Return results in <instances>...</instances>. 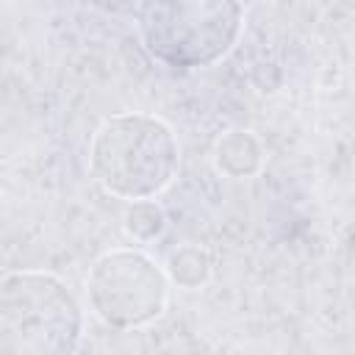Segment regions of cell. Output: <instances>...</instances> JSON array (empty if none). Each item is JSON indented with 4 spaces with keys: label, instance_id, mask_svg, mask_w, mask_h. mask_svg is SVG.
Instances as JSON below:
<instances>
[{
    "label": "cell",
    "instance_id": "7a4b0ae2",
    "mask_svg": "<svg viewBox=\"0 0 355 355\" xmlns=\"http://www.w3.org/2000/svg\"><path fill=\"white\" fill-rule=\"evenodd\" d=\"M83 305L58 275L22 269L0 277V355H72Z\"/></svg>",
    "mask_w": 355,
    "mask_h": 355
},
{
    "label": "cell",
    "instance_id": "52a82bcc",
    "mask_svg": "<svg viewBox=\"0 0 355 355\" xmlns=\"http://www.w3.org/2000/svg\"><path fill=\"white\" fill-rule=\"evenodd\" d=\"M122 227L133 241H153L166 230V216L161 211V205L155 200H139L130 202L125 216H122Z\"/></svg>",
    "mask_w": 355,
    "mask_h": 355
},
{
    "label": "cell",
    "instance_id": "3957f363",
    "mask_svg": "<svg viewBox=\"0 0 355 355\" xmlns=\"http://www.w3.org/2000/svg\"><path fill=\"white\" fill-rule=\"evenodd\" d=\"M244 8L239 3H150L139 8L147 53L175 69L208 67L239 42Z\"/></svg>",
    "mask_w": 355,
    "mask_h": 355
},
{
    "label": "cell",
    "instance_id": "277c9868",
    "mask_svg": "<svg viewBox=\"0 0 355 355\" xmlns=\"http://www.w3.org/2000/svg\"><path fill=\"white\" fill-rule=\"evenodd\" d=\"M86 297L100 322L122 330L141 327L166 311L169 277L144 250L114 247L89 266Z\"/></svg>",
    "mask_w": 355,
    "mask_h": 355
},
{
    "label": "cell",
    "instance_id": "6da1fadb",
    "mask_svg": "<svg viewBox=\"0 0 355 355\" xmlns=\"http://www.w3.org/2000/svg\"><path fill=\"white\" fill-rule=\"evenodd\" d=\"M180 147L169 122L144 111L111 114L89 144L92 178L114 197L139 202L161 194L178 175Z\"/></svg>",
    "mask_w": 355,
    "mask_h": 355
},
{
    "label": "cell",
    "instance_id": "8992f818",
    "mask_svg": "<svg viewBox=\"0 0 355 355\" xmlns=\"http://www.w3.org/2000/svg\"><path fill=\"white\" fill-rule=\"evenodd\" d=\"M164 272L183 288H200L211 277V255L200 244H183L169 252Z\"/></svg>",
    "mask_w": 355,
    "mask_h": 355
},
{
    "label": "cell",
    "instance_id": "5b68a950",
    "mask_svg": "<svg viewBox=\"0 0 355 355\" xmlns=\"http://www.w3.org/2000/svg\"><path fill=\"white\" fill-rule=\"evenodd\" d=\"M214 164L222 175L250 178L263 164V147L250 130H227L214 147Z\"/></svg>",
    "mask_w": 355,
    "mask_h": 355
}]
</instances>
